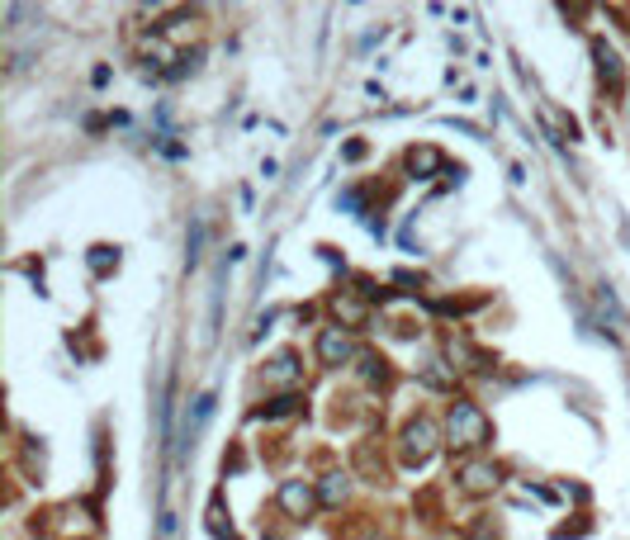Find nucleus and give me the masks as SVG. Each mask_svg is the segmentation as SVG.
I'll return each mask as SVG.
<instances>
[{
  "mask_svg": "<svg viewBox=\"0 0 630 540\" xmlns=\"http://www.w3.org/2000/svg\"><path fill=\"white\" fill-rule=\"evenodd\" d=\"M446 446L465 450V455H479V450L493 446V422L488 413L474 403V398H455L446 413Z\"/></svg>",
  "mask_w": 630,
  "mask_h": 540,
  "instance_id": "f257e3e1",
  "label": "nucleus"
},
{
  "mask_svg": "<svg viewBox=\"0 0 630 540\" xmlns=\"http://www.w3.org/2000/svg\"><path fill=\"white\" fill-rule=\"evenodd\" d=\"M446 432H441V422L432 413H417L403 422V432H398V460L408 469H422L436 460V450H441Z\"/></svg>",
  "mask_w": 630,
  "mask_h": 540,
  "instance_id": "f03ea898",
  "label": "nucleus"
},
{
  "mask_svg": "<svg viewBox=\"0 0 630 540\" xmlns=\"http://www.w3.org/2000/svg\"><path fill=\"white\" fill-rule=\"evenodd\" d=\"M498 484H503V469L493 465L488 455H469V460H460V469H455V488H460L465 498H488V493H498Z\"/></svg>",
  "mask_w": 630,
  "mask_h": 540,
  "instance_id": "7ed1b4c3",
  "label": "nucleus"
},
{
  "mask_svg": "<svg viewBox=\"0 0 630 540\" xmlns=\"http://www.w3.org/2000/svg\"><path fill=\"white\" fill-rule=\"evenodd\" d=\"M275 503H280V512H285L289 522H308L323 507V498H318V488L308 484V479H285L280 493H275Z\"/></svg>",
  "mask_w": 630,
  "mask_h": 540,
  "instance_id": "20e7f679",
  "label": "nucleus"
},
{
  "mask_svg": "<svg viewBox=\"0 0 630 540\" xmlns=\"http://www.w3.org/2000/svg\"><path fill=\"white\" fill-rule=\"evenodd\" d=\"M356 360V337L346 332V327H323L318 332V365H327V370H342V365H351Z\"/></svg>",
  "mask_w": 630,
  "mask_h": 540,
  "instance_id": "39448f33",
  "label": "nucleus"
},
{
  "mask_svg": "<svg viewBox=\"0 0 630 540\" xmlns=\"http://www.w3.org/2000/svg\"><path fill=\"white\" fill-rule=\"evenodd\" d=\"M332 318H337V327L356 332V327H365V318H370V299L356 294V289H342V294H332Z\"/></svg>",
  "mask_w": 630,
  "mask_h": 540,
  "instance_id": "423d86ee",
  "label": "nucleus"
},
{
  "mask_svg": "<svg viewBox=\"0 0 630 540\" xmlns=\"http://www.w3.org/2000/svg\"><path fill=\"white\" fill-rule=\"evenodd\" d=\"M403 166H408V176L413 180H432L446 171V152L432 143H422V147H408V157H403Z\"/></svg>",
  "mask_w": 630,
  "mask_h": 540,
  "instance_id": "0eeeda50",
  "label": "nucleus"
},
{
  "mask_svg": "<svg viewBox=\"0 0 630 540\" xmlns=\"http://www.w3.org/2000/svg\"><path fill=\"white\" fill-rule=\"evenodd\" d=\"M593 62H597V81L616 95L621 81H626V62H621V53H616L612 43H602V38H597V43H593Z\"/></svg>",
  "mask_w": 630,
  "mask_h": 540,
  "instance_id": "6e6552de",
  "label": "nucleus"
},
{
  "mask_svg": "<svg viewBox=\"0 0 630 540\" xmlns=\"http://www.w3.org/2000/svg\"><path fill=\"white\" fill-rule=\"evenodd\" d=\"M446 360H450V370H465V375L488 370V356H484V351H474L469 337H460V332H450V337H446Z\"/></svg>",
  "mask_w": 630,
  "mask_h": 540,
  "instance_id": "1a4fd4ad",
  "label": "nucleus"
},
{
  "mask_svg": "<svg viewBox=\"0 0 630 540\" xmlns=\"http://www.w3.org/2000/svg\"><path fill=\"white\" fill-rule=\"evenodd\" d=\"M157 34L166 38V43H171V48H185V43H190V38H199V15H190V10H176V15L166 19V24H157Z\"/></svg>",
  "mask_w": 630,
  "mask_h": 540,
  "instance_id": "9d476101",
  "label": "nucleus"
},
{
  "mask_svg": "<svg viewBox=\"0 0 630 540\" xmlns=\"http://www.w3.org/2000/svg\"><path fill=\"white\" fill-rule=\"evenodd\" d=\"M304 408V394H294V389H285V394H275L266 403V408H256V417H266V422H280V417H294Z\"/></svg>",
  "mask_w": 630,
  "mask_h": 540,
  "instance_id": "9b49d317",
  "label": "nucleus"
},
{
  "mask_svg": "<svg viewBox=\"0 0 630 540\" xmlns=\"http://www.w3.org/2000/svg\"><path fill=\"white\" fill-rule=\"evenodd\" d=\"M346 493H351V474H323V484H318V498H323V507H342Z\"/></svg>",
  "mask_w": 630,
  "mask_h": 540,
  "instance_id": "f8f14e48",
  "label": "nucleus"
},
{
  "mask_svg": "<svg viewBox=\"0 0 630 540\" xmlns=\"http://www.w3.org/2000/svg\"><path fill=\"white\" fill-rule=\"evenodd\" d=\"M266 379L270 384H294V379H299V356H294V351H280V356L270 360Z\"/></svg>",
  "mask_w": 630,
  "mask_h": 540,
  "instance_id": "ddd939ff",
  "label": "nucleus"
},
{
  "mask_svg": "<svg viewBox=\"0 0 630 540\" xmlns=\"http://www.w3.org/2000/svg\"><path fill=\"white\" fill-rule=\"evenodd\" d=\"M540 124L550 128V138H555V143H569V138H574V119H564L555 105H540Z\"/></svg>",
  "mask_w": 630,
  "mask_h": 540,
  "instance_id": "4468645a",
  "label": "nucleus"
},
{
  "mask_svg": "<svg viewBox=\"0 0 630 540\" xmlns=\"http://www.w3.org/2000/svg\"><path fill=\"white\" fill-rule=\"evenodd\" d=\"M356 469L370 479V484H384V460H375V441H365L356 450Z\"/></svg>",
  "mask_w": 630,
  "mask_h": 540,
  "instance_id": "2eb2a0df",
  "label": "nucleus"
},
{
  "mask_svg": "<svg viewBox=\"0 0 630 540\" xmlns=\"http://www.w3.org/2000/svg\"><path fill=\"white\" fill-rule=\"evenodd\" d=\"M422 379H427L432 389H450V384H455V370H450L446 360H427V370H422Z\"/></svg>",
  "mask_w": 630,
  "mask_h": 540,
  "instance_id": "dca6fc26",
  "label": "nucleus"
},
{
  "mask_svg": "<svg viewBox=\"0 0 630 540\" xmlns=\"http://www.w3.org/2000/svg\"><path fill=\"white\" fill-rule=\"evenodd\" d=\"M360 379L365 384H389V365L379 356H360Z\"/></svg>",
  "mask_w": 630,
  "mask_h": 540,
  "instance_id": "f3484780",
  "label": "nucleus"
},
{
  "mask_svg": "<svg viewBox=\"0 0 630 540\" xmlns=\"http://www.w3.org/2000/svg\"><path fill=\"white\" fill-rule=\"evenodd\" d=\"M90 266H95V275H109V270L119 266V256H109V247H95L90 252Z\"/></svg>",
  "mask_w": 630,
  "mask_h": 540,
  "instance_id": "a211bd4d",
  "label": "nucleus"
},
{
  "mask_svg": "<svg viewBox=\"0 0 630 540\" xmlns=\"http://www.w3.org/2000/svg\"><path fill=\"white\" fill-rule=\"evenodd\" d=\"M81 540H90V536H81Z\"/></svg>",
  "mask_w": 630,
  "mask_h": 540,
  "instance_id": "6ab92c4d",
  "label": "nucleus"
}]
</instances>
